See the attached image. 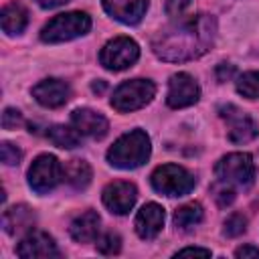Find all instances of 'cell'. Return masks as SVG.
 I'll return each mask as SVG.
<instances>
[{
	"label": "cell",
	"mask_w": 259,
	"mask_h": 259,
	"mask_svg": "<svg viewBox=\"0 0 259 259\" xmlns=\"http://www.w3.org/2000/svg\"><path fill=\"white\" fill-rule=\"evenodd\" d=\"M198 95H200V89H198V83L188 75V73H176L170 77V83H168V105L178 109V107H188L192 103L198 101Z\"/></svg>",
	"instance_id": "10"
},
{
	"label": "cell",
	"mask_w": 259,
	"mask_h": 259,
	"mask_svg": "<svg viewBox=\"0 0 259 259\" xmlns=\"http://www.w3.org/2000/svg\"><path fill=\"white\" fill-rule=\"evenodd\" d=\"M0 20H2V28L4 32L8 34H18L26 28L28 24V12L22 4L18 2H12L8 6L2 8V14H0Z\"/></svg>",
	"instance_id": "19"
},
{
	"label": "cell",
	"mask_w": 259,
	"mask_h": 259,
	"mask_svg": "<svg viewBox=\"0 0 259 259\" xmlns=\"http://www.w3.org/2000/svg\"><path fill=\"white\" fill-rule=\"evenodd\" d=\"M22 123H24V119H22V115H20L18 109H12V107H6L4 109V113H2V127L4 130H16Z\"/></svg>",
	"instance_id": "28"
},
{
	"label": "cell",
	"mask_w": 259,
	"mask_h": 259,
	"mask_svg": "<svg viewBox=\"0 0 259 259\" xmlns=\"http://www.w3.org/2000/svg\"><path fill=\"white\" fill-rule=\"evenodd\" d=\"M245 229H247V219H245L243 214L235 212V214L227 217L225 227H223V233H225L227 237H239V235L245 233Z\"/></svg>",
	"instance_id": "25"
},
{
	"label": "cell",
	"mask_w": 259,
	"mask_h": 259,
	"mask_svg": "<svg viewBox=\"0 0 259 259\" xmlns=\"http://www.w3.org/2000/svg\"><path fill=\"white\" fill-rule=\"evenodd\" d=\"M190 2H192V0H168L166 12H168L170 16H182V12L190 6Z\"/></svg>",
	"instance_id": "29"
},
{
	"label": "cell",
	"mask_w": 259,
	"mask_h": 259,
	"mask_svg": "<svg viewBox=\"0 0 259 259\" xmlns=\"http://www.w3.org/2000/svg\"><path fill=\"white\" fill-rule=\"evenodd\" d=\"M99 225H101L99 214L93 210H87L71 223V237L77 243H93L99 235Z\"/></svg>",
	"instance_id": "17"
},
{
	"label": "cell",
	"mask_w": 259,
	"mask_h": 259,
	"mask_svg": "<svg viewBox=\"0 0 259 259\" xmlns=\"http://www.w3.org/2000/svg\"><path fill=\"white\" fill-rule=\"evenodd\" d=\"M47 138L59 146V148H75L79 146V140H81V134L77 132V127H69V125H51L49 132H47Z\"/></svg>",
	"instance_id": "21"
},
{
	"label": "cell",
	"mask_w": 259,
	"mask_h": 259,
	"mask_svg": "<svg viewBox=\"0 0 259 259\" xmlns=\"http://www.w3.org/2000/svg\"><path fill=\"white\" fill-rule=\"evenodd\" d=\"M237 91L247 99H257L259 97V71H249L241 75L237 81Z\"/></svg>",
	"instance_id": "23"
},
{
	"label": "cell",
	"mask_w": 259,
	"mask_h": 259,
	"mask_svg": "<svg viewBox=\"0 0 259 259\" xmlns=\"http://www.w3.org/2000/svg\"><path fill=\"white\" fill-rule=\"evenodd\" d=\"M214 172H217L219 182L227 186H247L253 182V176H255L253 158L245 152L227 154L225 158H221Z\"/></svg>",
	"instance_id": "5"
},
{
	"label": "cell",
	"mask_w": 259,
	"mask_h": 259,
	"mask_svg": "<svg viewBox=\"0 0 259 259\" xmlns=\"http://www.w3.org/2000/svg\"><path fill=\"white\" fill-rule=\"evenodd\" d=\"M97 251L101 253V255H115V253H119V249H121V239H119V235H115V233H105L103 237H99L97 239Z\"/></svg>",
	"instance_id": "24"
},
{
	"label": "cell",
	"mask_w": 259,
	"mask_h": 259,
	"mask_svg": "<svg viewBox=\"0 0 259 259\" xmlns=\"http://www.w3.org/2000/svg\"><path fill=\"white\" fill-rule=\"evenodd\" d=\"M109 16L123 24H136L142 20L148 8V0H101Z\"/></svg>",
	"instance_id": "14"
},
{
	"label": "cell",
	"mask_w": 259,
	"mask_h": 259,
	"mask_svg": "<svg viewBox=\"0 0 259 259\" xmlns=\"http://www.w3.org/2000/svg\"><path fill=\"white\" fill-rule=\"evenodd\" d=\"M71 89L61 79H45L32 87V97L45 107H61L69 101Z\"/></svg>",
	"instance_id": "13"
},
{
	"label": "cell",
	"mask_w": 259,
	"mask_h": 259,
	"mask_svg": "<svg viewBox=\"0 0 259 259\" xmlns=\"http://www.w3.org/2000/svg\"><path fill=\"white\" fill-rule=\"evenodd\" d=\"M16 253H18V257H24V259H45V257H59L61 255L53 237L42 233V231L28 233L20 241Z\"/></svg>",
	"instance_id": "12"
},
{
	"label": "cell",
	"mask_w": 259,
	"mask_h": 259,
	"mask_svg": "<svg viewBox=\"0 0 259 259\" xmlns=\"http://www.w3.org/2000/svg\"><path fill=\"white\" fill-rule=\"evenodd\" d=\"M156 87L148 79H132L121 83L111 97V105L117 111H134L152 101Z\"/></svg>",
	"instance_id": "6"
},
{
	"label": "cell",
	"mask_w": 259,
	"mask_h": 259,
	"mask_svg": "<svg viewBox=\"0 0 259 259\" xmlns=\"http://www.w3.org/2000/svg\"><path fill=\"white\" fill-rule=\"evenodd\" d=\"M200 221H202V206L198 202L184 204V206L176 208V212H174V225L180 231H188L190 227L198 225Z\"/></svg>",
	"instance_id": "22"
},
{
	"label": "cell",
	"mask_w": 259,
	"mask_h": 259,
	"mask_svg": "<svg viewBox=\"0 0 259 259\" xmlns=\"http://www.w3.org/2000/svg\"><path fill=\"white\" fill-rule=\"evenodd\" d=\"M61 180H63V166L51 154L38 156L28 168V184L38 194L53 190Z\"/></svg>",
	"instance_id": "8"
},
{
	"label": "cell",
	"mask_w": 259,
	"mask_h": 259,
	"mask_svg": "<svg viewBox=\"0 0 259 259\" xmlns=\"http://www.w3.org/2000/svg\"><path fill=\"white\" fill-rule=\"evenodd\" d=\"M219 113L227 121V134L233 144H247L257 136V132H259L257 123L245 111H241L237 105L227 103L219 109Z\"/></svg>",
	"instance_id": "9"
},
{
	"label": "cell",
	"mask_w": 259,
	"mask_h": 259,
	"mask_svg": "<svg viewBox=\"0 0 259 259\" xmlns=\"http://www.w3.org/2000/svg\"><path fill=\"white\" fill-rule=\"evenodd\" d=\"M71 121H73V125L77 127L79 134L89 136V138H97V140L103 138L107 134V130H109L107 119L101 113H97L93 109H87V107L75 109L71 113Z\"/></svg>",
	"instance_id": "15"
},
{
	"label": "cell",
	"mask_w": 259,
	"mask_h": 259,
	"mask_svg": "<svg viewBox=\"0 0 259 259\" xmlns=\"http://www.w3.org/2000/svg\"><path fill=\"white\" fill-rule=\"evenodd\" d=\"M150 138L142 130H134L123 134L107 152V160L111 166L121 170H132L142 166L150 158Z\"/></svg>",
	"instance_id": "2"
},
{
	"label": "cell",
	"mask_w": 259,
	"mask_h": 259,
	"mask_svg": "<svg viewBox=\"0 0 259 259\" xmlns=\"http://www.w3.org/2000/svg\"><path fill=\"white\" fill-rule=\"evenodd\" d=\"M212 196H214V200L221 206H227V204H231L235 200V190H233V186H227L223 182H217L212 186Z\"/></svg>",
	"instance_id": "26"
},
{
	"label": "cell",
	"mask_w": 259,
	"mask_h": 259,
	"mask_svg": "<svg viewBox=\"0 0 259 259\" xmlns=\"http://www.w3.org/2000/svg\"><path fill=\"white\" fill-rule=\"evenodd\" d=\"M0 154H2V162H4L6 166H16V164L20 162V158H22L20 150H18L16 146H12L10 142H2Z\"/></svg>",
	"instance_id": "27"
},
{
	"label": "cell",
	"mask_w": 259,
	"mask_h": 259,
	"mask_svg": "<svg viewBox=\"0 0 259 259\" xmlns=\"http://www.w3.org/2000/svg\"><path fill=\"white\" fill-rule=\"evenodd\" d=\"M233 75H235V67H233V65L221 63V65L217 67V79H219V81H227V79H231Z\"/></svg>",
	"instance_id": "30"
},
{
	"label": "cell",
	"mask_w": 259,
	"mask_h": 259,
	"mask_svg": "<svg viewBox=\"0 0 259 259\" xmlns=\"http://www.w3.org/2000/svg\"><path fill=\"white\" fill-rule=\"evenodd\" d=\"M237 257H257L259 255V249L257 247H251V245H245V247H239L235 251Z\"/></svg>",
	"instance_id": "32"
},
{
	"label": "cell",
	"mask_w": 259,
	"mask_h": 259,
	"mask_svg": "<svg viewBox=\"0 0 259 259\" xmlns=\"http://www.w3.org/2000/svg\"><path fill=\"white\" fill-rule=\"evenodd\" d=\"M67 2H69V0H36V4L42 6V8H57V6L67 4Z\"/></svg>",
	"instance_id": "33"
},
{
	"label": "cell",
	"mask_w": 259,
	"mask_h": 259,
	"mask_svg": "<svg viewBox=\"0 0 259 259\" xmlns=\"http://www.w3.org/2000/svg\"><path fill=\"white\" fill-rule=\"evenodd\" d=\"M217 36V20L210 14H196L164 28L154 38V53L162 61L182 63L204 55Z\"/></svg>",
	"instance_id": "1"
},
{
	"label": "cell",
	"mask_w": 259,
	"mask_h": 259,
	"mask_svg": "<svg viewBox=\"0 0 259 259\" xmlns=\"http://www.w3.org/2000/svg\"><path fill=\"white\" fill-rule=\"evenodd\" d=\"M63 180H67L75 190H83L91 182V166L85 160H71L63 168Z\"/></svg>",
	"instance_id": "20"
},
{
	"label": "cell",
	"mask_w": 259,
	"mask_h": 259,
	"mask_svg": "<svg viewBox=\"0 0 259 259\" xmlns=\"http://www.w3.org/2000/svg\"><path fill=\"white\" fill-rule=\"evenodd\" d=\"M138 57H140V47L136 40H132L127 36H117V38L109 40L99 53L101 65L109 71L127 69L138 61Z\"/></svg>",
	"instance_id": "7"
},
{
	"label": "cell",
	"mask_w": 259,
	"mask_h": 259,
	"mask_svg": "<svg viewBox=\"0 0 259 259\" xmlns=\"http://www.w3.org/2000/svg\"><path fill=\"white\" fill-rule=\"evenodd\" d=\"M178 255H200V257H210V251L208 249H200V247H186V249H180L176 253Z\"/></svg>",
	"instance_id": "31"
},
{
	"label": "cell",
	"mask_w": 259,
	"mask_h": 259,
	"mask_svg": "<svg viewBox=\"0 0 259 259\" xmlns=\"http://www.w3.org/2000/svg\"><path fill=\"white\" fill-rule=\"evenodd\" d=\"M138 198V190L132 182L117 180L111 182L103 188V204L113 212V214H125L134 208Z\"/></svg>",
	"instance_id": "11"
},
{
	"label": "cell",
	"mask_w": 259,
	"mask_h": 259,
	"mask_svg": "<svg viewBox=\"0 0 259 259\" xmlns=\"http://www.w3.org/2000/svg\"><path fill=\"white\" fill-rule=\"evenodd\" d=\"M105 89V83L103 81H97V83H93V91H97V93H101Z\"/></svg>",
	"instance_id": "34"
},
{
	"label": "cell",
	"mask_w": 259,
	"mask_h": 259,
	"mask_svg": "<svg viewBox=\"0 0 259 259\" xmlns=\"http://www.w3.org/2000/svg\"><path fill=\"white\" fill-rule=\"evenodd\" d=\"M194 184H196L194 176L178 164L158 166L152 174L154 190H158L160 194H166V196H184L194 188Z\"/></svg>",
	"instance_id": "4"
},
{
	"label": "cell",
	"mask_w": 259,
	"mask_h": 259,
	"mask_svg": "<svg viewBox=\"0 0 259 259\" xmlns=\"http://www.w3.org/2000/svg\"><path fill=\"white\" fill-rule=\"evenodd\" d=\"M91 28V18L85 12H65L45 24L40 38L45 42H65L85 34Z\"/></svg>",
	"instance_id": "3"
},
{
	"label": "cell",
	"mask_w": 259,
	"mask_h": 259,
	"mask_svg": "<svg viewBox=\"0 0 259 259\" xmlns=\"http://www.w3.org/2000/svg\"><path fill=\"white\" fill-rule=\"evenodd\" d=\"M32 223H34V214L24 204L12 206V208L4 210V214H2V227L8 235H20V233L28 231L32 227Z\"/></svg>",
	"instance_id": "18"
},
{
	"label": "cell",
	"mask_w": 259,
	"mask_h": 259,
	"mask_svg": "<svg viewBox=\"0 0 259 259\" xmlns=\"http://www.w3.org/2000/svg\"><path fill=\"white\" fill-rule=\"evenodd\" d=\"M164 227V208L156 202H148L136 214V233L142 239H154Z\"/></svg>",
	"instance_id": "16"
}]
</instances>
